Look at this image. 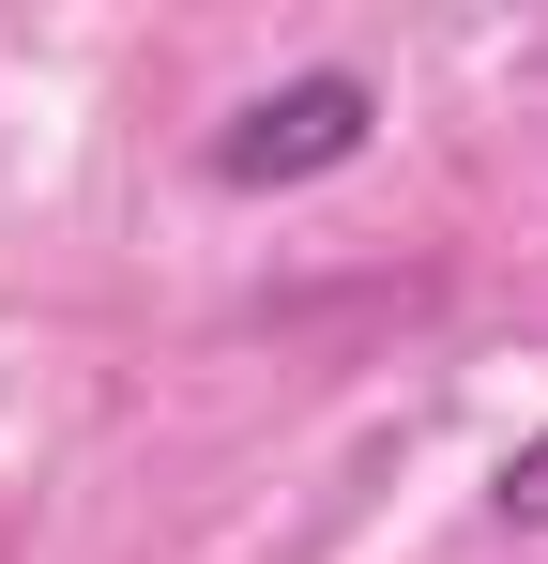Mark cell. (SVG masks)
Listing matches in <instances>:
<instances>
[{"label": "cell", "instance_id": "cell-1", "mask_svg": "<svg viewBox=\"0 0 548 564\" xmlns=\"http://www.w3.org/2000/svg\"><path fill=\"white\" fill-rule=\"evenodd\" d=\"M365 138H381V93H365L351 62H320V77H274L260 107H229L198 169H213L229 198H274V184H320V169H351Z\"/></svg>", "mask_w": 548, "mask_h": 564}, {"label": "cell", "instance_id": "cell-2", "mask_svg": "<svg viewBox=\"0 0 548 564\" xmlns=\"http://www.w3.org/2000/svg\"><path fill=\"white\" fill-rule=\"evenodd\" d=\"M487 519H503V534H548V427H534L503 473H487Z\"/></svg>", "mask_w": 548, "mask_h": 564}]
</instances>
